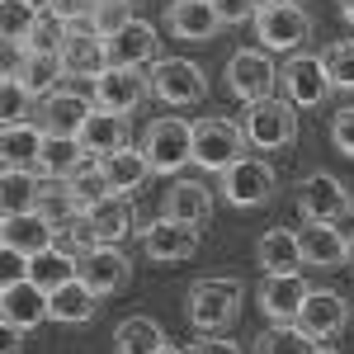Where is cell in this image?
Instances as JSON below:
<instances>
[{"label":"cell","mask_w":354,"mask_h":354,"mask_svg":"<svg viewBox=\"0 0 354 354\" xmlns=\"http://www.w3.org/2000/svg\"><path fill=\"white\" fill-rule=\"evenodd\" d=\"M245 133L241 123H227V118H198L194 123V165L203 170H232L241 161Z\"/></svg>","instance_id":"4"},{"label":"cell","mask_w":354,"mask_h":354,"mask_svg":"<svg viewBox=\"0 0 354 354\" xmlns=\"http://www.w3.org/2000/svg\"><path fill=\"white\" fill-rule=\"evenodd\" d=\"M28 85L19 81V71H5V95H0V113L5 123H28Z\"/></svg>","instance_id":"40"},{"label":"cell","mask_w":354,"mask_h":354,"mask_svg":"<svg viewBox=\"0 0 354 354\" xmlns=\"http://www.w3.org/2000/svg\"><path fill=\"white\" fill-rule=\"evenodd\" d=\"M81 147L100 161V156H113V151H123L128 147V118L123 113H104V109H95L90 118H85V128H81Z\"/></svg>","instance_id":"28"},{"label":"cell","mask_w":354,"mask_h":354,"mask_svg":"<svg viewBox=\"0 0 354 354\" xmlns=\"http://www.w3.org/2000/svg\"><path fill=\"white\" fill-rule=\"evenodd\" d=\"M100 170H104V180H109L113 194H137L147 185V175H156L151 161L133 151V147H123V151H113V156H100Z\"/></svg>","instance_id":"30"},{"label":"cell","mask_w":354,"mask_h":354,"mask_svg":"<svg viewBox=\"0 0 354 354\" xmlns=\"http://www.w3.org/2000/svg\"><path fill=\"white\" fill-rule=\"evenodd\" d=\"M100 0H48V15H57L62 24H81V19H95Z\"/></svg>","instance_id":"41"},{"label":"cell","mask_w":354,"mask_h":354,"mask_svg":"<svg viewBox=\"0 0 354 354\" xmlns=\"http://www.w3.org/2000/svg\"><path fill=\"white\" fill-rule=\"evenodd\" d=\"M260 5H298V0H260Z\"/></svg>","instance_id":"49"},{"label":"cell","mask_w":354,"mask_h":354,"mask_svg":"<svg viewBox=\"0 0 354 354\" xmlns=\"http://www.w3.org/2000/svg\"><path fill=\"white\" fill-rule=\"evenodd\" d=\"M128 19H133V15H128V0H100V10H95V24H100L104 38H109L113 28H123Z\"/></svg>","instance_id":"43"},{"label":"cell","mask_w":354,"mask_h":354,"mask_svg":"<svg viewBox=\"0 0 354 354\" xmlns=\"http://www.w3.org/2000/svg\"><path fill=\"white\" fill-rule=\"evenodd\" d=\"M255 260L265 274H298L302 265V245H298V232L288 227H270L260 241H255Z\"/></svg>","instance_id":"26"},{"label":"cell","mask_w":354,"mask_h":354,"mask_svg":"<svg viewBox=\"0 0 354 354\" xmlns=\"http://www.w3.org/2000/svg\"><path fill=\"white\" fill-rule=\"evenodd\" d=\"M142 156L151 161L156 175H180L194 161V123H185L180 113L156 118L147 128V137H142Z\"/></svg>","instance_id":"2"},{"label":"cell","mask_w":354,"mask_h":354,"mask_svg":"<svg viewBox=\"0 0 354 354\" xmlns=\"http://www.w3.org/2000/svg\"><path fill=\"white\" fill-rule=\"evenodd\" d=\"M317 354H340V350H330V345H326V350H317Z\"/></svg>","instance_id":"51"},{"label":"cell","mask_w":354,"mask_h":354,"mask_svg":"<svg viewBox=\"0 0 354 354\" xmlns=\"http://www.w3.org/2000/svg\"><path fill=\"white\" fill-rule=\"evenodd\" d=\"M66 76H85V81H100L109 71V48H104V33H66Z\"/></svg>","instance_id":"22"},{"label":"cell","mask_w":354,"mask_h":354,"mask_svg":"<svg viewBox=\"0 0 354 354\" xmlns=\"http://www.w3.org/2000/svg\"><path fill=\"white\" fill-rule=\"evenodd\" d=\"M255 33H260V43H265L270 53H293V48L307 43L312 19H307L302 5H265V10L255 15Z\"/></svg>","instance_id":"9"},{"label":"cell","mask_w":354,"mask_h":354,"mask_svg":"<svg viewBox=\"0 0 354 354\" xmlns=\"http://www.w3.org/2000/svg\"><path fill=\"white\" fill-rule=\"evenodd\" d=\"M345 322H350V307H345L340 293H330V288H312L307 302H302V312H298V326L312 340H335L345 330Z\"/></svg>","instance_id":"16"},{"label":"cell","mask_w":354,"mask_h":354,"mask_svg":"<svg viewBox=\"0 0 354 354\" xmlns=\"http://www.w3.org/2000/svg\"><path fill=\"white\" fill-rule=\"evenodd\" d=\"M33 5H43V0H33Z\"/></svg>","instance_id":"52"},{"label":"cell","mask_w":354,"mask_h":354,"mask_svg":"<svg viewBox=\"0 0 354 354\" xmlns=\"http://www.w3.org/2000/svg\"><path fill=\"white\" fill-rule=\"evenodd\" d=\"M38 19H43V15H38L33 0H5V5H0V28H5V43H10V48L24 43Z\"/></svg>","instance_id":"38"},{"label":"cell","mask_w":354,"mask_h":354,"mask_svg":"<svg viewBox=\"0 0 354 354\" xmlns=\"http://www.w3.org/2000/svg\"><path fill=\"white\" fill-rule=\"evenodd\" d=\"M274 165L270 161H255V156H241L232 170H222V198L232 208H260L274 198Z\"/></svg>","instance_id":"5"},{"label":"cell","mask_w":354,"mask_h":354,"mask_svg":"<svg viewBox=\"0 0 354 354\" xmlns=\"http://www.w3.org/2000/svg\"><path fill=\"white\" fill-rule=\"evenodd\" d=\"M165 345V330L151 317H123L113 326V354H156Z\"/></svg>","instance_id":"32"},{"label":"cell","mask_w":354,"mask_h":354,"mask_svg":"<svg viewBox=\"0 0 354 354\" xmlns=\"http://www.w3.org/2000/svg\"><path fill=\"white\" fill-rule=\"evenodd\" d=\"M241 133L250 147L260 151H279L298 137V113L288 100H260V104H245L241 113Z\"/></svg>","instance_id":"3"},{"label":"cell","mask_w":354,"mask_h":354,"mask_svg":"<svg viewBox=\"0 0 354 354\" xmlns=\"http://www.w3.org/2000/svg\"><path fill=\"white\" fill-rule=\"evenodd\" d=\"M241 279H232V274H213V279H194L189 283V298H185V317H189L198 330H222L236 322V312H241Z\"/></svg>","instance_id":"1"},{"label":"cell","mask_w":354,"mask_h":354,"mask_svg":"<svg viewBox=\"0 0 354 354\" xmlns=\"http://www.w3.org/2000/svg\"><path fill=\"white\" fill-rule=\"evenodd\" d=\"M43 123H5L0 137V165L5 170H38V151H43Z\"/></svg>","instance_id":"23"},{"label":"cell","mask_w":354,"mask_h":354,"mask_svg":"<svg viewBox=\"0 0 354 354\" xmlns=\"http://www.w3.org/2000/svg\"><path fill=\"white\" fill-rule=\"evenodd\" d=\"M10 71H19V81L28 85V95H53L57 81L66 76V62H62V57H24V62L10 66Z\"/></svg>","instance_id":"36"},{"label":"cell","mask_w":354,"mask_h":354,"mask_svg":"<svg viewBox=\"0 0 354 354\" xmlns=\"http://www.w3.org/2000/svg\"><path fill=\"white\" fill-rule=\"evenodd\" d=\"M76 279H85L100 298H109V293H118V288L133 279V265H128V255H123L118 245H95V250H85V255H81Z\"/></svg>","instance_id":"14"},{"label":"cell","mask_w":354,"mask_h":354,"mask_svg":"<svg viewBox=\"0 0 354 354\" xmlns=\"http://www.w3.org/2000/svg\"><path fill=\"white\" fill-rule=\"evenodd\" d=\"M19 335H24V330L5 326V354H19Z\"/></svg>","instance_id":"46"},{"label":"cell","mask_w":354,"mask_h":354,"mask_svg":"<svg viewBox=\"0 0 354 354\" xmlns=\"http://www.w3.org/2000/svg\"><path fill=\"white\" fill-rule=\"evenodd\" d=\"M227 85H232V95H236V100H245V104L274 100V85H279V66L270 62V53L241 48V53L227 62Z\"/></svg>","instance_id":"6"},{"label":"cell","mask_w":354,"mask_h":354,"mask_svg":"<svg viewBox=\"0 0 354 354\" xmlns=\"http://www.w3.org/2000/svg\"><path fill=\"white\" fill-rule=\"evenodd\" d=\"M38 203H43V180H38V170H5V194H0L5 218H10V213H33Z\"/></svg>","instance_id":"34"},{"label":"cell","mask_w":354,"mask_h":354,"mask_svg":"<svg viewBox=\"0 0 354 354\" xmlns=\"http://www.w3.org/2000/svg\"><path fill=\"white\" fill-rule=\"evenodd\" d=\"M322 62H326L335 90H354V38L350 43H330L326 53H322Z\"/></svg>","instance_id":"39"},{"label":"cell","mask_w":354,"mask_h":354,"mask_svg":"<svg viewBox=\"0 0 354 354\" xmlns=\"http://www.w3.org/2000/svg\"><path fill=\"white\" fill-rule=\"evenodd\" d=\"M340 15H345V24L354 28V0H340Z\"/></svg>","instance_id":"47"},{"label":"cell","mask_w":354,"mask_h":354,"mask_svg":"<svg viewBox=\"0 0 354 354\" xmlns=\"http://www.w3.org/2000/svg\"><path fill=\"white\" fill-rule=\"evenodd\" d=\"M147 90H151V76H142L137 66H109L100 81H95V109H104V113H128L147 100Z\"/></svg>","instance_id":"10"},{"label":"cell","mask_w":354,"mask_h":354,"mask_svg":"<svg viewBox=\"0 0 354 354\" xmlns=\"http://www.w3.org/2000/svg\"><path fill=\"white\" fill-rule=\"evenodd\" d=\"M142 250H147V260H161V265L189 260L194 250H198V232L161 213V218H151L147 227H142Z\"/></svg>","instance_id":"12"},{"label":"cell","mask_w":354,"mask_h":354,"mask_svg":"<svg viewBox=\"0 0 354 354\" xmlns=\"http://www.w3.org/2000/svg\"><path fill=\"white\" fill-rule=\"evenodd\" d=\"M330 133H335V142H340V151H345V156H354V109H340V113H335Z\"/></svg>","instance_id":"44"},{"label":"cell","mask_w":354,"mask_h":354,"mask_svg":"<svg viewBox=\"0 0 354 354\" xmlns=\"http://www.w3.org/2000/svg\"><path fill=\"white\" fill-rule=\"evenodd\" d=\"M85 156H90V151L81 147V137H53V133H48L43 151H38V175H43V180H57V185H66V180L85 165Z\"/></svg>","instance_id":"27"},{"label":"cell","mask_w":354,"mask_h":354,"mask_svg":"<svg viewBox=\"0 0 354 354\" xmlns=\"http://www.w3.org/2000/svg\"><path fill=\"white\" fill-rule=\"evenodd\" d=\"M151 90L165 104H198L208 95V81H203L198 62H189V57H161L151 66Z\"/></svg>","instance_id":"8"},{"label":"cell","mask_w":354,"mask_h":354,"mask_svg":"<svg viewBox=\"0 0 354 354\" xmlns=\"http://www.w3.org/2000/svg\"><path fill=\"white\" fill-rule=\"evenodd\" d=\"M66 33H71V28L62 24L57 15H43V19L33 24V33H28L19 48H24V57H62V48H66Z\"/></svg>","instance_id":"37"},{"label":"cell","mask_w":354,"mask_h":354,"mask_svg":"<svg viewBox=\"0 0 354 354\" xmlns=\"http://www.w3.org/2000/svg\"><path fill=\"white\" fill-rule=\"evenodd\" d=\"M85 222H90V232H95L100 245H118L133 232V203H128V194H109L104 203H95L85 213Z\"/></svg>","instance_id":"29"},{"label":"cell","mask_w":354,"mask_h":354,"mask_svg":"<svg viewBox=\"0 0 354 354\" xmlns=\"http://www.w3.org/2000/svg\"><path fill=\"white\" fill-rule=\"evenodd\" d=\"M62 189H66V198H71V208H76V213H90L95 203H104V198L113 194L109 180H104V170H100V161H85L81 170L62 185Z\"/></svg>","instance_id":"33"},{"label":"cell","mask_w":354,"mask_h":354,"mask_svg":"<svg viewBox=\"0 0 354 354\" xmlns=\"http://www.w3.org/2000/svg\"><path fill=\"white\" fill-rule=\"evenodd\" d=\"M279 81H283V95H288L293 109H317V104H326L330 90H335L322 57H293V62L279 71Z\"/></svg>","instance_id":"7"},{"label":"cell","mask_w":354,"mask_h":354,"mask_svg":"<svg viewBox=\"0 0 354 354\" xmlns=\"http://www.w3.org/2000/svg\"><path fill=\"white\" fill-rule=\"evenodd\" d=\"M0 245L10 250V255H38V250H48V245H57V227L38 208L33 213H10L5 218V227H0Z\"/></svg>","instance_id":"17"},{"label":"cell","mask_w":354,"mask_h":354,"mask_svg":"<svg viewBox=\"0 0 354 354\" xmlns=\"http://www.w3.org/2000/svg\"><path fill=\"white\" fill-rule=\"evenodd\" d=\"M298 245H302V260L307 265H340V260H350V236L335 227V222H307L298 232Z\"/></svg>","instance_id":"19"},{"label":"cell","mask_w":354,"mask_h":354,"mask_svg":"<svg viewBox=\"0 0 354 354\" xmlns=\"http://www.w3.org/2000/svg\"><path fill=\"white\" fill-rule=\"evenodd\" d=\"M90 113H95V100H85L81 90H53V95H43V133L81 137Z\"/></svg>","instance_id":"18"},{"label":"cell","mask_w":354,"mask_h":354,"mask_svg":"<svg viewBox=\"0 0 354 354\" xmlns=\"http://www.w3.org/2000/svg\"><path fill=\"white\" fill-rule=\"evenodd\" d=\"M156 354H185V350H175V345H161V350H156Z\"/></svg>","instance_id":"48"},{"label":"cell","mask_w":354,"mask_h":354,"mask_svg":"<svg viewBox=\"0 0 354 354\" xmlns=\"http://www.w3.org/2000/svg\"><path fill=\"white\" fill-rule=\"evenodd\" d=\"M298 208H302L307 222H335V218H345L350 194H345V185H340L335 175L317 170V175H307L298 185Z\"/></svg>","instance_id":"13"},{"label":"cell","mask_w":354,"mask_h":354,"mask_svg":"<svg viewBox=\"0 0 354 354\" xmlns=\"http://www.w3.org/2000/svg\"><path fill=\"white\" fill-rule=\"evenodd\" d=\"M350 265H354V236H350Z\"/></svg>","instance_id":"50"},{"label":"cell","mask_w":354,"mask_h":354,"mask_svg":"<svg viewBox=\"0 0 354 354\" xmlns=\"http://www.w3.org/2000/svg\"><path fill=\"white\" fill-rule=\"evenodd\" d=\"M307 293L312 288L302 283V274H270L265 288H260V307H265L270 322H298Z\"/></svg>","instance_id":"20"},{"label":"cell","mask_w":354,"mask_h":354,"mask_svg":"<svg viewBox=\"0 0 354 354\" xmlns=\"http://www.w3.org/2000/svg\"><path fill=\"white\" fill-rule=\"evenodd\" d=\"M109 48V66H142V62H161V43H156V28L147 19H128L123 28H113L104 38Z\"/></svg>","instance_id":"15"},{"label":"cell","mask_w":354,"mask_h":354,"mask_svg":"<svg viewBox=\"0 0 354 354\" xmlns=\"http://www.w3.org/2000/svg\"><path fill=\"white\" fill-rule=\"evenodd\" d=\"M255 354H317V340H312L298 322H274V326L260 335Z\"/></svg>","instance_id":"35"},{"label":"cell","mask_w":354,"mask_h":354,"mask_svg":"<svg viewBox=\"0 0 354 354\" xmlns=\"http://www.w3.org/2000/svg\"><path fill=\"white\" fill-rule=\"evenodd\" d=\"M161 213L175 222H185V227H203V222L213 218V194L203 189V185H194V180H175L161 198Z\"/></svg>","instance_id":"21"},{"label":"cell","mask_w":354,"mask_h":354,"mask_svg":"<svg viewBox=\"0 0 354 354\" xmlns=\"http://www.w3.org/2000/svg\"><path fill=\"white\" fill-rule=\"evenodd\" d=\"M213 10H218L222 24H245V19H255L265 5H260V0H213Z\"/></svg>","instance_id":"42"},{"label":"cell","mask_w":354,"mask_h":354,"mask_svg":"<svg viewBox=\"0 0 354 354\" xmlns=\"http://www.w3.org/2000/svg\"><path fill=\"white\" fill-rule=\"evenodd\" d=\"M0 322L15 330H38L43 322H53V307H48V293L33 283V279H15L0 288Z\"/></svg>","instance_id":"11"},{"label":"cell","mask_w":354,"mask_h":354,"mask_svg":"<svg viewBox=\"0 0 354 354\" xmlns=\"http://www.w3.org/2000/svg\"><path fill=\"white\" fill-rule=\"evenodd\" d=\"M76 265H81V255H71V250H62V245H48V250L28 255V279H33L43 293H57L62 283L76 279Z\"/></svg>","instance_id":"31"},{"label":"cell","mask_w":354,"mask_h":354,"mask_svg":"<svg viewBox=\"0 0 354 354\" xmlns=\"http://www.w3.org/2000/svg\"><path fill=\"white\" fill-rule=\"evenodd\" d=\"M185 354H241L236 340H222V335H203V340H194Z\"/></svg>","instance_id":"45"},{"label":"cell","mask_w":354,"mask_h":354,"mask_svg":"<svg viewBox=\"0 0 354 354\" xmlns=\"http://www.w3.org/2000/svg\"><path fill=\"white\" fill-rule=\"evenodd\" d=\"M165 24L175 38H189V43H203V38H213L218 33V10H213V0H175L170 10H165Z\"/></svg>","instance_id":"25"},{"label":"cell","mask_w":354,"mask_h":354,"mask_svg":"<svg viewBox=\"0 0 354 354\" xmlns=\"http://www.w3.org/2000/svg\"><path fill=\"white\" fill-rule=\"evenodd\" d=\"M48 307H53L57 326H85V322H95V312H100V293H95L85 279H71V283H62L57 293H48Z\"/></svg>","instance_id":"24"}]
</instances>
